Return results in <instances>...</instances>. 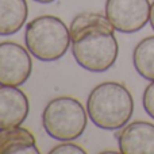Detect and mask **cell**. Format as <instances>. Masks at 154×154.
<instances>
[{"instance_id": "obj_1", "label": "cell", "mask_w": 154, "mask_h": 154, "mask_svg": "<svg viewBox=\"0 0 154 154\" xmlns=\"http://www.w3.org/2000/svg\"><path fill=\"white\" fill-rule=\"evenodd\" d=\"M69 30L73 58L82 69L103 73L114 66L119 56V43L107 16L97 12L79 14Z\"/></svg>"}, {"instance_id": "obj_2", "label": "cell", "mask_w": 154, "mask_h": 154, "mask_svg": "<svg viewBox=\"0 0 154 154\" xmlns=\"http://www.w3.org/2000/svg\"><path fill=\"white\" fill-rule=\"evenodd\" d=\"M87 112L92 123L103 130H118L128 123L134 112V99L120 82L106 81L91 91Z\"/></svg>"}, {"instance_id": "obj_3", "label": "cell", "mask_w": 154, "mask_h": 154, "mask_svg": "<svg viewBox=\"0 0 154 154\" xmlns=\"http://www.w3.org/2000/svg\"><path fill=\"white\" fill-rule=\"evenodd\" d=\"M24 43L31 56L43 62L62 58L70 43V30L60 18L41 15L26 24Z\"/></svg>"}, {"instance_id": "obj_4", "label": "cell", "mask_w": 154, "mask_h": 154, "mask_svg": "<svg viewBox=\"0 0 154 154\" xmlns=\"http://www.w3.org/2000/svg\"><path fill=\"white\" fill-rule=\"evenodd\" d=\"M88 112L77 99L60 96L46 104L42 112V126L49 137L57 141H75L84 134Z\"/></svg>"}, {"instance_id": "obj_5", "label": "cell", "mask_w": 154, "mask_h": 154, "mask_svg": "<svg viewBox=\"0 0 154 154\" xmlns=\"http://www.w3.org/2000/svg\"><path fill=\"white\" fill-rule=\"evenodd\" d=\"M106 16L119 32L131 34L142 30L150 20L149 0H107Z\"/></svg>"}, {"instance_id": "obj_6", "label": "cell", "mask_w": 154, "mask_h": 154, "mask_svg": "<svg viewBox=\"0 0 154 154\" xmlns=\"http://www.w3.org/2000/svg\"><path fill=\"white\" fill-rule=\"evenodd\" d=\"M31 72L32 60L27 49L16 42L0 43V85L20 87Z\"/></svg>"}, {"instance_id": "obj_7", "label": "cell", "mask_w": 154, "mask_h": 154, "mask_svg": "<svg viewBox=\"0 0 154 154\" xmlns=\"http://www.w3.org/2000/svg\"><path fill=\"white\" fill-rule=\"evenodd\" d=\"M119 152L123 154H154V125L145 120L128 123L118 133Z\"/></svg>"}, {"instance_id": "obj_8", "label": "cell", "mask_w": 154, "mask_h": 154, "mask_svg": "<svg viewBox=\"0 0 154 154\" xmlns=\"http://www.w3.org/2000/svg\"><path fill=\"white\" fill-rule=\"evenodd\" d=\"M30 111L29 99L18 87L0 85V130L22 126Z\"/></svg>"}, {"instance_id": "obj_9", "label": "cell", "mask_w": 154, "mask_h": 154, "mask_svg": "<svg viewBox=\"0 0 154 154\" xmlns=\"http://www.w3.org/2000/svg\"><path fill=\"white\" fill-rule=\"evenodd\" d=\"M18 153L39 154L32 133L20 126L0 130V154Z\"/></svg>"}, {"instance_id": "obj_10", "label": "cell", "mask_w": 154, "mask_h": 154, "mask_svg": "<svg viewBox=\"0 0 154 154\" xmlns=\"http://www.w3.org/2000/svg\"><path fill=\"white\" fill-rule=\"evenodd\" d=\"M29 16L26 0H0V35L7 37L18 32Z\"/></svg>"}, {"instance_id": "obj_11", "label": "cell", "mask_w": 154, "mask_h": 154, "mask_svg": "<svg viewBox=\"0 0 154 154\" xmlns=\"http://www.w3.org/2000/svg\"><path fill=\"white\" fill-rule=\"evenodd\" d=\"M133 64L139 76L154 81V35L143 38L135 46L133 51Z\"/></svg>"}, {"instance_id": "obj_12", "label": "cell", "mask_w": 154, "mask_h": 154, "mask_svg": "<svg viewBox=\"0 0 154 154\" xmlns=\"http://www.w3.org/2000/svg\"><path fill=\"white\" fill-rule=\"evenodd\" d=\"M50 154H85L87 150L79 145L72 143L70 141H65L61 145H57L49 152Z\"/></svg>"}, {"instance_id": "obj_13", "label": "cell", "mask_w": 154, "mask_h": 154, "mask_svg": "<svg viewBox=\"0 0 154 154\" xmlns=\"http://www.w3.org/2000/svg\"><path fill=\"white\" fill-rule=\"evenodd\" d=\"M142 104L146 114L154 119V81H152L145 88L143 96H142Z\"/></svg>"}, {"instance_id": "obj_14", "label": "cell", "mask_w": 154, "mask_h": 154, "mask_svg": "<svg viewBox=\"0 0 154 154\" xmlns=\"http://www.w3.org/2000/svg\"><path fill=\"white\" fill-rule=\"evenodd\" d=\"M150 24L154 30V2L152 3V8H150Z\"/></svg>"}, {"instance_id": "obj_15", "label": "cell", "mask_w": 154, "mask_h": 154, "mask_svg": "<svg viewBox=\"0 0 154 154\" xmlns=\"http://www.w3.org/2000/svg\"><path fill=\"white\" fill-rule=\"evenodd\" d=\"M34 2L41 3V4H49V3H53V2H56V0H34Z\"/></svg>"}]
</instances>
